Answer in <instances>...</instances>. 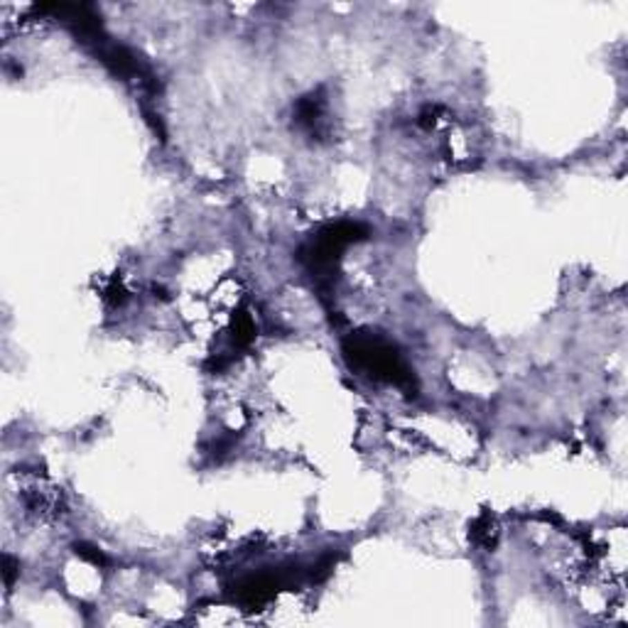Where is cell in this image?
I'll list each match as a JSON object with an SVG mask.
<instances>
[{
  "instance_id": "4",
  "label": "cell",
  "mask_w": 628,
  "mask_h": 628,
  "mask_svg": "<svg viewBox=\"0 0 628 628\" xmlns=\"http://www.w3.org/2000/svg\"><path fill=\"white\" fill-rule=\"evenodd\" d=\"M496 535H499V530H496V523H493L488 515H483V518H479L477 523H474L471 537H474L479 545L486 547V550H491V547H493V542H496Z\"/></svg>"
},
{
  "instance_id": "3",
  "label": "cell",
  "mask_w": 628,
  "mask_h": 628,
  "mask_svg": "<svg viewBox=\"0 0 628 628\" xmlns=\"http://www.w3.org/2000/svg\"><path fill=\"white\" fill-rule=\"evenodd\" d=\"M324 109L326 101L322 98V93H309V96L299 98L297 101V111H295V118L302 128H307L312 136H320L322 133V123H324Z\"/></svg>"
},
{
  "instance_id": "2",
  "label": "cell",
  "mask_w": 628,
  "mask_h": 628,
  "mask_svg": "<svg viewBox=\"0 0 628 628\" xmlns=\"http://www.w3.org/2000/svg\"><path fill=\"white\" fill-rule=\"evenodd\" d=\"M282 587V580L275 574H258V577H248L239 584V601L243 607H263L273 596L277 594V589Z\"/></svg>"
},
{
  "instance_id": "5",
  "label": "cell",
  "mask_w": 628,
  "mask_h": 628,
  "mask_svg": "<svg viewBox=\"0 0 628 628\" xmlns=\"http://www.w3.org/2000/svg\"><path fill=\"white\" fill-rule=\"evenodd\" d=\"M255 336V324L248 314H239L233 322V344L236 347H248Z\"/></svg>"
},
{
  "instance_id": "7",
  "label": "cell",
  "mask_w": 628,
  "mask_h": 628,
  "mask_svg": "<svg viewBox=\"0 0 628 628\" xmlns=\"http://www.w3.org/2000/svg\"><path fill=\"white\" fill-rule=\"evenodd\" d=\"M17 572H20V569H17V562H15V560H12V557H6V560H3V577H6V587H8V589H10L12 582H15Z\"/></svg>"
},
{
  "instance_id": "6",
  "label": "cell",
  "mask_w": 628,
  "mask_h": 628,
  "mask_svg": "<svg viewBox=\"0 0 628 628\" xmlns=\"http://www.w3.org/2000/svg\"><path fill=\"white\" fill-rule=\"evenodd\" d=\"M74 550H76V555L82 560H86V562H91V564H106V557H103V553L101 550H96L93 545H86V542H76L74 545Z\"/></svg>"
},
{
  "instance_id": "1",
  "label": "cell",
  "mask_w": 628,
  "mask_h": 628,
  "mask_svg": "<svg viewBox=\"0 0 628 628\" xmlns=\"http://www.w3.org/2000/svg\"><path fill=\"white\" fill-rule=\"evenodd\" d=\"M344 358L353 371H366L373 378L396 383L398 388L415 390V378L393 344L376 334H351L344 342Z\"/></svg>"
},
{
  "instance_id": "8",
  "label": "cell",
  "mask_w": 628,
  "mask_h": 628,
  "mask_svg": "<svg viewBox=\"0 0 628 628\" xmlns=\"http://www.w3.org/2000/svg\"><path fill=\"white\" fill-rule=\"evenodd\" d=\"M109 299H111V304H120L125 299V290L120 282H113V285L109 287Z\"/></svg>"
}]
</instances>
